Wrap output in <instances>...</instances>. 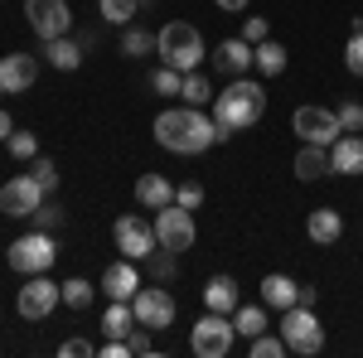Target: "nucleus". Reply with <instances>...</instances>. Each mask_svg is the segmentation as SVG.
Here are the masks:
<instances>
[{"label": "nucleus", "instance_id": "obj_1", "mask_svg": "<svg viewBox=\"0 0 363 358\" xmlns=\"http://www.w3.org/2000/svg\"><path fill=\"white\" fill-rule=\"evenodd\" d=\"M208 111H213V145H228L233 131H247V126L262 121V111H267V87L252 83L247 73H242V78H233V83L213 97Z\"/></svg>", "mask_w": 363, "mask_h": 358}, {"label": "nucleus", "instance_id": "obj_2", "mask_svg": "<svg viewBox=\"0 0 363 358\" xmlns=\"http://www.w3.org/2000/svg\"><path fill=\"white\" fill-rule=\"evenodd\" d=\"M155 140L174 155H203L213 145V116L203 107H169L155 116Z\"/></svg>", "mask_w": 363, "mask_h": 358}, {"label": "nucleus", "instance_id": "obj_3", "mask_svg": "<svg viewBox=\"0 0 363 358\" xmlns=\"http://www.w3.org/2000/svg\"><path fill=\"white\" fill-rule=\"evenodd\" d=\"M155 54H160V63L179 68V73H194L199 63H203V39H199V29H194V25H184V20H169V25L155 34Z\"/></svg>", "mask_w": 363, "mask_h": 358}, {"label": "nucleus", "instance_id": "obj_4", "mask_svg": "<svg viewBox=\"0 0 363 358\" xmlns=\"http://www.w3.org/2000/svg\"><path fill=\"white\" fill-rule=\"evenodd\" d=\"M281 339H286V354L315 358L325 349V325L310 305H291V310H281Z\"/></svg>", "mask_w": 363, "mask_h": 358}, {"label": "nucleus", "instance_id": "obj_5", "mask_svg": "<svg viewBox=\"0 0 363 358\" xmlns=\"http://www.w3.org/2000/svg\"><path fill=\"white\" fill-rule=\"evenodd\" d=\"M54 262H58V242H54V233H44V228H34V233L10 242V267L20 276H39V272H49Z\"/></svg>", "mask_w": 363, "mask_h": 358}, {"label": "nucleus", "instance_id": "obj_6", "mask_svg": "<svg viewBox=\"0 0 363 358\" xmlns=\"http://www.w3.org/2000/svg\"><path fill=\"white\" fill-rule=\"evenodd\" d=\"M291 131L306 140V145H335V140L344 136L339 111H335V107H315V102L296 107V116H291Z\"/></svg>", "mask_w": 363, "mask_h": 358}, {"label": "nucleus", "instance_id": "obj_7", "mask_svg": "<svg viewBox=\"0 0 363 358\" xmlns=\"http://www.w3.org/2000/svg\"><path fill=\"white\" fill-rule=\"evenodd\" d=\"M233 339H238V325H233L228 315H218V310H203V320H199L194 334H189V349H194L199 358H223L228 349H233Z\"/></svg>", "mask_w": 363, "mask_h": 358}, {"label": "nucleus", "instance_id": "obj_8", "mask_svg": "<svg viewBox=\"0 0 363 358\" xmlns=\"http://www.w3.org/2000/svg\"><path fill=\"white\" fill-rule=\"evenodd\" d=\"M112 242H116V252L131 257V262H145L150 252L160 247V242H155V223L136 218V213H121V218L112 223Z\"/></svg>", "mask_w": 363, "mask_h": 358}, {"label": "nucleus", "instance_id": "obj_9", "mask_svg": "<svg viewBox=\"0 0 363 358\" xmlns=\"http://www.w3.org/2000/svg\"><path fill=\"white\" fill-rule=\"evenodd\" d=\"M155 242L169 247V252L194 247V208H184V203H165V208H155Z\"/></svg>", "mask_w": 363, "mask_h": 358}, {"label": "nucleus", "instance_id": "obj_10", "mask_svg": "<svg viewBox=\"0 0 363 358\" xmlns=\"http://www.w3.org/2000/svg\"><path fill=\"white\" fill-rule=\"evenodd\" d=\"M54 305H63V286H54L44 272L29 276L25 286H20V296H15L20 320H49V315H54Z\"/></svg>", "mask_w": 363, "mask_h": 358}, {"label": "nucleus", "instance_id": "obj_11", "mask_svg": "<svg viewBox=\"0 0 363 358\" xmlns=\"http://www.w3.org/2000/svg\"><path fill=\"white\" fill-rule=\"evenodd\" d=\"M131 310H136V325H145L150 334H160V330L174 325V296H169L160 281H155V286H140Z\"/></svg>", "mask_w": 363, "mask_h": 358}, {"label": "nucleus", "instance_id": "obj_12", "mask_svg": "<svg viewBox=\"0 0 363 358\" xmlns=\"http://www.w3.org/2000/svg\"><path fill=\"white\" fill-rule=\"evenodd\" d=\"M25 15H29V29L49 44V39H63L73 29V10L68 0H25Z\"/></svg>", "mask_w": 363, "mask_h": 358}, {"label": "nucleus", "instance_id": "obj_13", "mask_svg": "<svg viewBox=\"0 0 363 358\" xmlns=\"http://www.w3.org/2000/svg\"><path fill=\"white\" fill-rule=\"evenodd\" d=\"M39 203H44V189L34 184V174H15L10 184H0V213L10 218H29Z\"/></svg>", "mask_w": 363, "mask_h": 358}, {"label": "nucleus", "instance_id": "obj_14", "mask_svg": "<svg viewBox=\"0 0 363 358\" xmlns=\"http://www.w3.org/2000/svg\"><path fill=\"white\" fill-rule=\"evenodd\" d=\"M34 78H39V58L34 54H5L0 58V92L10 97V92H29L34 87Z\"/></svg>", "mask_w": 363, "mask_h": 358}, {"label": "nucleus", "instance_id": "obj_15", "mask_svg": "<svg viewBox=\"0 0 363 358\" xmlns=\"http://www.w3.org/2000/svg\"><path fill=\"white\" fill-rule=\"evenodd\" d=\"M213 68L228 73V78H242L247 68H257V49H252L242 34H238V39H223V44L213 49Z\"/></svg>", "mask_w": 363, "mask_h": 358}, {"label": "nucleus", "instance_id": "obj_16", "mask_svg": "<svg viewBox=\"0 0 363 358\" xmlns=\"http://www.w3.org/2000/svg\"><path fill=\"white\" fill-rule=\"evenodd\" d=\"M102 291H107V301H136L140 291V272L131 257H121V262H112L107 272H102Z\"/></svg>", "mask_w": 363, "mask_h": 358}, {"label": "nucleus", "instance_id": "obj_17", "mask_svg": "<svg viewBox=\"0 0 363 358\" xmlns=\"http://www.w3.org/2000/svg\"><path fill=\"white\" fill-rule=\"evenodd\" d=\"M330 169L335 174H363V131H344L330 145Z\"/></svg>", "mask_w": 363, "mask_h": 358}, {"label": "nucleus", "instance_id": "obj_18", "mask_svg": "<svg viewBox=\"0 0 363 358\" xmlns=\"http://www.w3.org/2000/svg\"><path fill=\"white\" fill-rule=\"evenodd\" d=\"M325 174H335L330 169V145H306L301 140V150H296V179H325Z\"/></svg>", "mask_w": 363, "mask_h": 358}, {"label": "nucleus", "instance_id": "obj_19", "mask_svg": "<svg viewBox=\"0 0 363 358\" xmlns=\"http://www.w3.org/2000/svg\"><path fill=\"white\" fill-rule=\"evenodd\" d=\"M238 281L233 276H208V286H203V310H218V315H233L238 310Z\"/></svg>", "mask_w": 363, "mask_h": 358}, {"label": "nucleus", "instance_id": "obj_20", "mask_svg": "<svg viewBox=\"0 0 363 358\" xmlns=\"http://www.w3.org/2000/svg\"><path fill=\"white\" fill-rule=\"evenodd\" d=\"M306 233L315 247H330V242H339V233H344V218H339L335 208H315L306 218Z\"/></svg>", "mask_w": 363, "mask_h": 358}, {"label": "nucleus", "instance_id": "obj_21", "mask_svg": "<svg viewBox=\"0 0 363 358\" xmlns=\"http://www.w3.org/2000/svg\"><path fill=\"white\" fill-rule=\"evenodd\" d=\"M296 296H301V286H296L291 276H281V272L262 276V305H272V310H291Z\"/></svg>", "mask_w": 363, "mask_h": 358}, {"label": "nucleus", "instance_id": "obj_22", "mask_svg": "<svg viewBox=\"0 0 363 358\" xmlns=\"http://www.w3.org/2000/svg\"><path fill=\"white\" fill-rule=\"evenodd\" d=\"M136 203L140 208H165V203H174V184H169L165 174H140L136 179Z\"/></svg>", "mask_w": 363, "mask_h": 358}, {"label": "nucleus", "instance_id": "obj_23", "mask_svg": "<svg viewBox=\"0 0 363 358\" xmlns=\"http://www.w3.org/2000/svg\"><path fill=\"white\" fill-rule=\"evenodd\" d=\"M44 54H49V63H54L58 73H78V68H83V44L68 39V34H63V39H49Z\"/></svg>", "mask_w": 363, "mask_h": 358}, {"label": "nucleus", "instance_id": "obj_24", "mask_svg": "<svg viewBox=\"0 0 363 358\" xmlns=\"http://www.w3.org/2000/svg\"><path fill=\"white\" fill-rule=\"evenodd\" d=\"M131 330H136V310H131V301H112L107 315H102V334H107V339H126Z\"/></svg>", "mask_w": 363, "mask_h": 358}, {"label": "nucleus", "instance_id": "obj_25", "mask_svg": "<svg viewBox=\"0 0 363 358\" xmlns=\"http://www.w3.org/2000/svg\"><path fill=\"white\" fill-rule=\"evenodd\" d=\"M257 73H262V78H281V73H286V44L262 39V44H257Z\"/></svg>", "mask_w": 363, "mask_h": 358}, {"label": "nucleus", "instance_id": "obj_26", "mask_svg": "<svg viewBox=\"0 0 363 358\" xmlns=\"http://www.w3.org/2000/svg\"><path fill=\"white\" fill-rule=\"evenodd\" d=\"M121 54L131 58H145V54H155V34L150 29H140V25H121Z\"/></svg>", "mask_w": 363, "mask_h": 358}, {"label": "nucleus", "instance_id": "obj_27", "mask_svg": "<svg viewBox=\"0 0 363 358\" xmlns=\"http://www.w3.org/2000/svg\"><path fill=\"white\" fill-rule=\"evenodd\" d=\"M179 97H184V107H213V97H218V92H213V87H208V78L194 68V73H184Z\"/></svg>", "mask_w": 363, "mask_h": 358}, {"label": "nucleus", "instance_id": "obj_28", "mask_svg": "<svg viewBox=\"0 0 363 358\" xmlns=\"http://www.w3.org/2000/svg\"><path fill=\"white\" fill-rule=\"evenodd\" d=\"M179 252H169V247H155L150 257H145V272H150V281H160V286H169L174 276H179V262H174Z\"/></svg>", "mask_w": 363, "mask_h": 358}, {"label": "nucleus", "instance_id": "obj_29", "mask_svg": "<svg viewBox=\"0 0 363 358\" xmlns=\"http://www.w3.org/2000/svg\"><path fill=\"white\" fill-rule=\"evenodd\" d=\"M233 325H238L242 339H257V334H267V310L262 305H238L233 310Z\"/></svg>", "mask_w": 363, "mask_h": 358}, {"label": "nucleus", "instance_id": "obj_30", "mask_svg": "<svg viewBox=\"0 0 363 358\" xmlns=\"http://www.w3.org/2000/svg\"><path fill=\"white\" fill-rule=\"evenodd\" d=\"M97 291H102V286H92V281H83V276H73V281H63V305H68V310H87Z\"/></svg>", "mask_w": 363, "mask_h": 358}, {"label": "nucleus", "instance_id": "obj_31", "mask_svg": "<svg viewBox=\"0 0 363 358\" xmlns=\"http://www.w3.org/2000/svg\"><path fill=\"white\" fill-rule=\"evenodd\" d=\"M179 87H184V73L169 68V63H160V68L150 73V92H160V97H179Z\"/></svg>", "mask_w": 363, "mask_h": 358}, {"label": "nucleus", "instance_id": "obj_32", "mask_svg": "<svg viewBox=\"0 0 363 358\" xmlns=\"http://www.w3.org/2000/svg\"><path fill=\"white\" fill-rule=\"evenodd\" d=\"M344 68H349L354 78H363V15L354 20V34H349V44H344Z\"/></svg>", "mask_w": 363, "mask_h": 358}, {"label": "nucleus", "instance_id": "obj_33", "mask_svg": "<svg viewBox=\"0 0 363 358\" xmlns=\"http://www.w3.org/2000/svg\"><path fill=\"white\" fill-rule=\"evenodd\" d=\"M97 10H102L107 25H131V15L140 10V0H97Z\"/></svg>", "mask_w": 363, "mask_h": 358}, {"label": "nucleus", "instance_id": "obj_34", "mask_svg": "<svg viewBox=\"0 0 363 358\" xmlns=\"http://www.w3.org/2000/svg\"><path fill=\"white\" fill-rule=\"evenodd\" d=\"M286 354V339L281 334H257V339H247V358H281Z\"/></svg>", "mask_w": 363, "mask_h": 358}, {"label": "nucleus", "instance_id": "obj_35", "mask_svg": "<svg viewBox=\"0 0 363 358\" xmlns=\"http://www.w3.org/2000/svg\"><path fill=\"white\" fill-rule=\"evenodd\" d=\"M5 150H10V160H34L39 155V140H34V131H10Z\"/></svg>", "mask_w": 363, "mask_h": 358}, {"label": "nucleus", "instance_id": "obj_36", "mask_svg": "<svg viewBox=\"0 0 363 358\" xmlns=\"http://www.w3.org/2000/svg\"><path fill=\"white\" fill-rule=\"evenodd\" d=\"M29 174H34V184H39L44 194L58 189V165L54 160H39V155H34V160H29Z\"/></svg>", "mask_w": 363, "mask_h": 358}, {"label": "nucleus", "instance_id": "obj_37", "mask_svg": "<svg viewBox=\"0 0 363 358\" xmlns=\"http://www.w3.org/2000/svg\"><path fill=\"white\" fill-rule=\"evenodd\" d=\"M29 218H34V228H44V233H54L58 223H63V208H58V203H39V208H34Z\"/></svg>", "mask_w": 363, "mask_h": 358}, {"label": "nucleus", "instance_id": "obj_38", "mask_svg": "<svg viewBox=\"0 0 363 358\" xmlns=\"http://www.w3.org/2000/svg\"><path fill=\"white\" fill-rule=\"evenodd\" d=\"M242 39H247L252 49H257V44H262V39H272V25H267V20H262V15H247V25H242Z\"/></svg>", "mask_w": 363, "mask_h": 358}, {"label": "nucleus", "instance_id": "obj_39", "mask_svg": "<svg viewBox=\"0 0 363 358\" xmlns=\"http://www.w3.org/2000/svg\"><path fill=\"white\" fill-rule=\"evenodd\" d=\"M126 349H131V354H155V339H150V330H145V325H136V330L126 334Z\"/></svg>", "mask_w": 363, "mask_h": 358}, {"label": "nucleus", "instance_id": "obj_40", "mask_svg": "<svg viewBox=\"0 0 363 358\" xmlns=\"http://www.w3.org/2000/svg\"><path fill=\"white\" fill-rule=\"evenodd\" d=\"M174 203H184V208H203V184H194V179L179 184V189H174Z\"/></svg>", "mask_w": 363, "mask_h": 358}, {"label": "nucleus", "instance_id": "obj_41", "mask_svg": "<svg viewBox=\"0 0 363 358\" xmlns=\"http://www.w3.org/2000/svg\"><path fill=\"white\" fill-rule=\"evenodd\" d=\"M339 126L344 131H363V102H344L339 107Z\"/></svg>", "mask_w": 363, "mask_h": 358}, {"label": "nucleus", "instance_id": "obj_42", "mask_svg": "<svg viewBox=\"0 0 363 358\" xmlns=\"http://www.w3.org/2000/svg\"><path fill=\"white\" fill-rule=\"evenodd\" d=\"M58 354H63V358H87V354H97V349H92L87 339H63V344H58Z\"/></svg>", "mask_w": 363, "mask_h": 358}, {"label": "nucleus", "instance_id": "obj_43", "mask_svg": "<svg viewBox=\"0 0 363 358\" xmlns=\"http://www.w3.org/2000/svg\"><path fill=\"white\" fill-rule=\"evenodd\" d=\"M315 301H320V291H315V286H301V296H296V305H310V310H315Z\"/></svg>", "mask_w": 363, "mask_h": 358}, {"label": "nucleus", "instance_id": "obj_44", "mask_svg": "<svg viewBox=\"0 0 363 358\" xmlns=\"http://www.w3.org/2000/svg\"><path fill=\"white\" fill-rule=\"evenodd\" d=\"M213 5H218V10H228V15H242V10H247V0H213Z\"/></svg>", "mask_w": 363, "mask_h": 358}, {"label": "nucleus", "instance_id": "obj_45", "mask_svg": "<svg viewBox=\"0 0 363 358\" xmlns=\"http://www.w3.org/2000/svg\"><path fill=\"white\" fill-rule=\"evenodd\" d=\"M10 131H15V121H10V116L0 111V140H10Z\"/></svg>", "mask_w": 363, "mask_h": 358}, {"label": "nucleus", "instance_id": "obj_46", "mask_svg": "<svg viewBox=\"0 0 363 358\" xmlns=\"http://www.w3.org/2000/svg\"><path fill=\"white\" fill-rule=\"evenodd\" d=\"M0 97H5V92H0Z\"/></svg>", "mask_w": 363, "mask_h": 358}]
</instances>
